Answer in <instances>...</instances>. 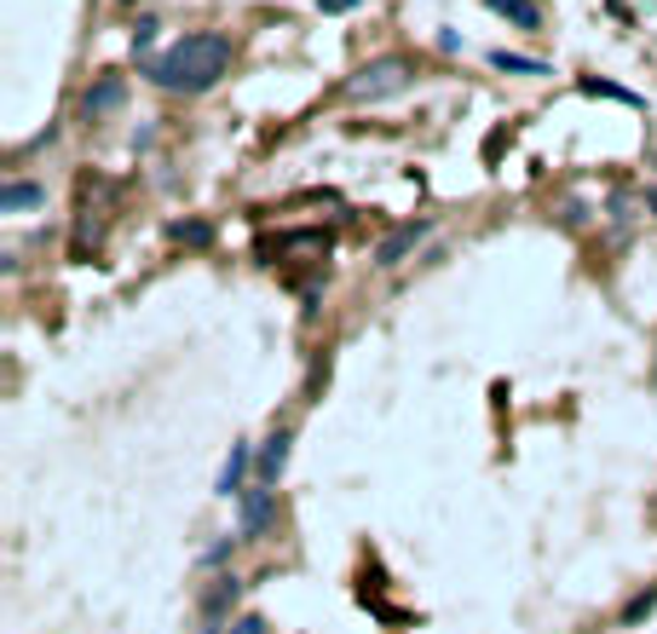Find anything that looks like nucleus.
Here are the masks:
<instances>
[{"label": "nucleus", "mask_w": 657, "mask_h": 634, "mask_svg": "<svg viewBox=\"0 0 657 634\" xmlns=\"http://www.w3.org/2000/svg\"><path fill=\"white\" fill-rule=\"evenodd\" d=\"M485 7L497 17H507L513 29H542V7H537V0H485Z\"/></svg>", "instance_id": "9d476101"}, {"label": "nucleus", "mask_w": 657, "mask_h": 634, "mask_svg": "<svg viewBox=\"0 0 657 634\" xmlns=\"http://www.w3.org/2000/svg\"><path fill=\"white\" fill-rule=\"evenodd\" d=\"M409 81H416V64L398 58V52H386V58H369V64L346 81V98H353V105H386V98L409 93Z\"/></svg>", "instance_id": "f03ea898"}, {"label": "nucleus", "mask_w": 657, "mask_h": 634, "mask_svg": "<svg viewBox=\"0 0 657 634\" xmlns=\"http://www.w3.org/2000/svg\"><path fill=\"white\" fill-rule=\"evenodd\" d=\"M121 105H128V81H121V75H98L93 87L81 93V110H87L93 121L110 116V110H121Z\"/></svg>", "instance_id": "39448f33"}, {"label": "nucleus", "mask_w": 657, "mask_h": 634, "mask_svg": "<svg viewBox=\"0 0 657 634\" xmlns=\"http://www.w3.org/2000/svg\"><path fill=\"white\" fill-rule=\"evenodd\" d=\"M490 64H497V70H507V75H548V64H542V58H525V52H507V47H497V52H490Z\"/></svg>", "instance_id": "9b49d317"}, {"label": "nucleus", "mask_w": 657, "mask_h": 634, "mask_svg": "<svg viewBox=\"0 0 657 634\" xmlns=\"http://www.w3.org/2000/svg\"><path fill=\"white\" fill-rule=\"evenodd\" d=\"M237 502H242V537H260V530L272 525V514H277V490L272 485H249Z\"/></svg>", "instance_id": "20e7f679"}, {"label": "nucleus", "mask_w": 657, "mask_h": 634, "mask_svg": "<svg viewBox=\"0 0 657 634\" xmlns=\"http://www.w3.org/2000/svg\"><path fill=\"white\" fill-rule=\"evenodd\" d=\"M249 467H254V450L249 444H231V456H225V467H219V497H242V490H249V485H242V479H249Z\"/></svg>", "instance_id": "0eeeda50"}, {"label": "nucleus", "mask_w": 657, "mask_h": 634, "mask_svg": "<svg viewBox=\"0 0 657 634\" xmlns=\"http://www.w3.org/2000/svg\"><path fill=\"white\" fill-rule=\"evenodd\" d=\"M237 595H242V583H237V577H219V588H208V600H202V618H208V629H202V634H214V629H219V618L237 606Z\"/></svg>", "instance_id": "1a4fd4ad"}, {"label": "nucleus", "mask_w": 657, "mask_h": 634, "mask_svg": "<svg viewBox=\"0 0 657 634\" xmlns=\"http://www.w3.org/2000/svg\"><path fill=\"white\" fill-rule=\"evenodd\" d=\"M652 606H657V583L646 588V595H634V600L623 606V629H634V623H641V618H646V611H652Z\"/></svg>", "instance_id": "ddd939ff"}, {"label": "nucleus", "mask_w": 657, "mask_h": 634, "mask_svg": "<svg viewBox=\"0 0 657 634\" xmlns=\"http://www.w3.org/2000/svg\"><path fill=\"white\" fill-rule=\"evenodd\" d=\"M289 444H295V433H289V427H277V433H272V439H265V444L254 450L260 485H277V479H283V467H289Z\"/></svg>", "instance_id": "423d86ee"}, {"label": "nucleus", "mask_w": 657, "mask_h": 634, "mask_svg": "<svg viewBox=\"0 0 657 634\" xmlns=\"http://www.w3.org/2000/svg\"><path fill=\"white\" fill-rule=\"evenodd\" d=\"M646 208L657 214V186H646Z\"/></svg>", "instance_id": "a211bd4d"}, {"label": "nucleus", "mask_w": 657, "mask_h": 634, "mask_svg": "<svg viewBox=\"0 0 657 634\" xmlns=\"http://www.w3.org/2000/svg\"><path fill=\"white\" fill-rule=\"evenodd\" d=\"M156 40V17H139V29H133V47H151Z\"/></svg>", "instance_id": "2eb2a0df"}, {"label": "nucleus", "mask_w": 657, "mask_h": 634, "mask_svg": "<svg viewBox=\"0 0 657 634\" xmlns=\"http://www.w3.org/2000/svg\"><path fill=\"white\" fill-rule=\"evenodd\" d=\"M225 70H231V35H184L145 64V75L168 93H208Z\"/></svg>", "instance_id": "f257e3e1"}, {"label": "nucleus", "mask_w": 657, "mask_h": 634, "mask_svg": "<svg viewBox=\"0 0 657 634\" xmlns=\"http://www.w3.org/2000/svg\"><path fill=\"white\" fill-rule=\"evenodd\" d=\"M174 242H191V249H208V242H214V225H208V219H179V225H174Z\"/></svg>", "instance_id": "f8f14e48"}, {"label": "nucleus", "mask_w": 657, "mask_h": 634, "mask_svg": "<svg viewBox=\"0 0 657 634\" xmlns=\"http://www.w3.org/2000/svg\"><path fill=\"white\" fill-rule=\"evenodd\" d=\"M47 202V186H35V179H7L0 186V214H24V208H40Z\"/></svg>", "instance_id": "6e6552de"}, {"label": "nucleus", "mask_w": 657, "mask_h": 634, "mask_svg": "<svg viewBox=\"0 0 657 634\" xmlns=\"http://www.w3.org/2000/svg\"><path fill=\"white\" fill-rule=\"evenodd\" d=\"M231 634H265V618H237Z\"/></svg>", "instance_id": "dca6fc26"}, {"label": "nucleus", "mask_w": 657, "mask_h": 634, "mask_svg": "<svg viewBox=\"0 0 657 634\" xmlns=\"http://www.w3.org/2000/svg\"><path fill=\"white\" fill-rule=\"evenodd\" d=\"M358 7V0H318V12H329V17H335V12H353Z\"/></svg>", "instance_id": "f3484780"}, {"label": "nucleus", "mask_w": 657, "mask_h": 634, "mask_svg": "<svg viewBox=\"0 0 657 634\" xmlns=\"http://www.w3.org/2000/svg\"><path fill=\"white\" fill-rule=\"evenodd\" d=\"M433 237V219H409V225H393V231H386L381 242H375V265L381 272H393V265L416 249V242H427Z\"/></svg>", "instance_id": "7ed1b4c3"}, {"label": "nucleus", "mask_w": 657, "mask_h": 634, "mask_svg": "<svg viewBox=\"0 0 657 634\" xmlns=\"http://www.w3.org/2000/svg\"><path fill=\"white\" fill-rule=\"evenodd\" d=\"M583 93H594V98H618V105H641V98H634V93L611 87V81H583Z\"/></svg>", "instance_id": "4468645a"}]
</instances>
